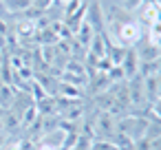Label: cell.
<instances>
[{
	"mask_svg": "<svg viewBox=\"0 0 161 150\" xmlns=\"http://www.w3.org/2000/svg\"><path fill=\"white\" fill-rule=\"evenodd\" d=\"M141 5H143V0H121V7L126 11H137Z\"/></svg>",
	"mask_w": 161,
	"mask_h": 150,
	"instance_id": "6da1fadb",
	"label": "cell"
},
{
	"mask_svg": "<svg viewBox=\"0 0 161 150\" xmlns=\"http://www.w3.org/2000/svg\"><path fill=\"white\" fill-rule=\"evenodd\" d=\"M40 150H58V146H53V143H40Z\"/></svg>",
	"mask_w": 161,
	"mask_h": 150,
	"instance_id": "7a4b0ae2",
	"label": "cell"
}]
</instances>
